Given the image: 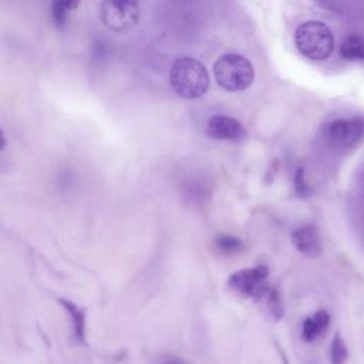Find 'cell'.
Wrapping results in <instances>:
<instances>
[{
    "instance_id": "obj_4",
    "label": "cell",
    "mask_w": 364,
    "mask_h": 364,
    "mask_svg": "<svg viewBox=\"0 0 364 364\" xmlns=\"http://www.w3.org/2000/svg\"><path fill=\"white\" fill-rule=\"evenodd\" d=\"M100 18L112 31H127L136 24L139 7L135 1L127 0L104 1L100 7Z\"/></svg>"
},
{
    "instance_id": "obj_10",
    "label": "cell",
    "mask_w": 364,
    "mask_h": 364,
    "mask_svg": "<svg viewBox=\"0 0 364 364\" xmlns=\"http://www.w3.org/2000/svg\"><path fill=\"white\" fill-rule=\"evenodd\" d=\"M58 303L65 309L73 324V333L80 343L85 341V313L81 307L67 299H58Z\"/></svg>"
},
{
    "instance_id": "obj_18",
    "label": "cell",
    "mask_w": 364,
    "mask_h": 364,
    "mask_svg": "<svg viewBox=\"0 0 364 364\" xmlns=\"http://www.w3.org/2000/svg\"><path fill=\"white\" fill-rule=\"evenodd\" d=\"M6 146V136L3 134V131L0 129V149H3Z\"/></svg>"
},
{
    "instance_id": "obj_2",
    "label": "cell",
    "mask_w": 364,
    "mask_h": 364,
    "mask_svg": "<svg viewBox=\"0 0 364 364\" xmlns=\"http://www.w3.org/2000/svg\"><path fill=\"white\" fill-rule=\"evenodd\" d=\"M213 74L219 87L226 91H243L253 82L252 63L240 54H225L213 65Z\"/></svg>"
},
{
    "instance_id": "obj_3",
    "label": "cell",
    "mask_w": 364,
    "mask_h": 364,
    "mask_svg": "<svg viewBox=\"0 0 364 364\" xmlns=\"http://www.w3.org/2000/svg\"><path fill=\"white\" fill-rule=\"evenodd\" d=\"M294 41L299 51L310 60H326L334 47L331 30L316 20L300 24L294 34Z\"/></svg>"
},
{
    "instance_id": "obj_5",
    "label": "cell",
    "mask_w": 364,
    "mask_h": 364,
    "mask_svg": "<svg viewBox=\"0 0 364 364\" xmlns=\"http://www.w3.org/2000/svg\"><path fill=\"white\" fill-rule=\"evenodd\" d=\"M364 135V121L361 118H344L330 122L324 129L327 142L340 149L353 148Z\"/></svg>"
},
{
    "instance_id": "obj_17",
    "label": "cell",
    "mask_w": 364,
    "mask_h": 364,
    "mask_svg": "<svg viewBox=\"0 0 364 364\" xmlns=\"http://www.w3.org/2000/svg\"><path fill=\"white\" fill-rule=\"evenodd\" d=\"M159 364H185V363L178 357H165L159 361Z\"/></svg>"
},
{
    "instance_id": "obj_9",
    "label": "cell",
    "mask_w": 364,
    "mask_h": 364,
    "mask_svg": "<svg viewBox=\"0 0 364 364\" xmlns=\"http://www.w3.org/2000/svg\"><path fill=\"white\" fill-rule=\"evenodd\" d=\"M328 323H330V316L326 310H318L313 316L304 318L301 326L303 340L307 343L316 340L327 330Z\"/></svg>"
},
{
    "instance_id": "obj_13",
    "label": "cell",
    "mask_w": 364,
    "mask_h": 364,
    "mask_svg": "<svg viewBox=\"0 0 364 364\" xmlns=\"http://www.w3.org/2000/svg\"><path fill=\"white\" fill-rule=\"evenodd\" d=\"M215 246L223 255H233V253H237L242 250L243 243L240 242V239H237L235 236L222 235L215 239Z\"/></svg>"
},
{
    "instance_id": "obj_12",
    "label": "cell",
    "mask_w": 364,
    "mask_h": 364,
    "mask_svg": "<svg viewBox=\"0 0 364 364\" xmlns=\"http://www.w3.org/2000/svg\"><path fill=\"white\" fill-rule=\"evenodd\" d=\"M256 301H259L263 306V309L267 311V314L273 320H280L282 318L283 304H282V300L279 297V293L273 287L269 286Z\"/></svg>"
},
{
    "instance_id": "obj_6",
    "label": "cell",
    "mask_w": 364,
    "mask_h": 364,
    "mask_svg": "<svg viewBox=\"0 0 364 364\" xmlns=\"http://www.w3.org/2000/svg\"><path fill=\"white\" fill-rule=\"evenodd\" d=\"M267 273L269 270L263 264L252 269H243L229 277V286L237 293L257 300L262 293L269 287Z\"/></svg>"
},
{
    "instance_id": "obj_11",
    "label": "cell",
    "mask_w": 364,
    "mask_h": 364,
    "mask_svg": "<svg viewBox=\"0 0 364 364\" xmlns=\"http://www.w3.org/2000/svg\"><path fill=\"white\" fill-rule=\"evenodd\" d=\"M340 54L347 61H364V38L348 36L340 46Z\"/></svg>"
},
{
    "instance_id": "obj_8",
    "label": "cell",
    "mask_w": 364,
    "mask_h": 364,
    "mask_svg": "<svg viewBox=\"0 0 364 364\" xmlns=\"http://www.w3.org/2000/svg\"><path fill=\"white\" fill-rule=\"evenodd\" d=\"M291 239H293V245L300 253L309 257H314L320 253L318 233L316 228H313L311 225H306L294 230L291 235Z\"/></svg>"
},
{
    "instance_id": "obj_16",
    "label": "cell",
    "mask_w": 364,
    "mask_h": 364,
    "mask_svg": "<svg viewBox=\"0 0 364 364\" xmlns=\"http://www.w3.org/2000/svg\"><path fill=\"white\" fill-rule=\"evenodd\" d=\"M294 185H296V191H297L300 195H306L307 186H306V183H304V172H303L301 168L297 169L296 179H294Z\"/></svg>"
},
{
    "instance_id": "obj_15",
    "label": "cell",
    "mask_w": 364,
    "mask_h": 364,
    "mask_svg": "<svg viewBox=\"0 0 364 364\" xmlns=\"http://www.w3.org/2000/svg\"><path fill=\"white\" fill-rule=\"evenodd\" d=\"M347 355H348V351H347L346 343L341 338V336L338 333H336L331 340V344H330L331 364H344L347 360Z\"/></svg>"
},
{
    "instance_id": "obj_14",
    "label": "cell",
    "mask_w": 364,
    "mask_h": 364,
    "mask_svg": "<svg viewBox=\"0 0 364 364\" xmlns=\"http://www.w3.org/2000/svg\"><path fill=\"white\" fill-rule=\"evenodd\" d=\"M78 3L74 1H54L51 6V17L57 27H63L65 24L67 16L70 10L75 9Z\"/></svg>"
},
{
    "instance_id": "obj_7",
    "label": "cell",
    "mask_w": 364,
    "mask_h": 364,
    "mask_svg": "<svg viewBox=\"0 0 364 364\" xmlns=\"http://www.w3.org/2000/svg\"><path fill=\"white\" fill-rule=\"evenodd\" d=\"M206 135L216 141H239L245 136V129L232 117L213 115L206 124Z\"/></svg>"
},
{
    "instance_id": "obj_1",
    "label": "cell",
    "mask_w": 364,
    "mask_h": 364,
    "mask_svg": "<svg viewBox=\"0 0 364 364\" xmlns=\"http://www.w3.org/2000/svg\"><path fill=\"white\" fill-rule=\"evenodd\" d=\"M169 81L178 95L189 100L202 97L209 88L208 70L192 57H181L172 63Z\"/></svg>"
}]
</instances>
